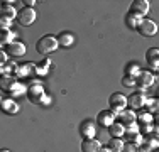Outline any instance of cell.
Returning <instances> with one entry per match:
<instances>
[{"mask_svg":"<svg viewBox=\"0 0 159 152\" xmlns=\"http://www.w3.org/2000/svg\"><path fill=\"white\" fill-rule=\"evenodd\" d=\"M16 76H10V74H7V76H2V81H0V85H2V90L3 91H7V90H10V86L12 85H16Z\"/></svg>","mask_w":159,"mask_h":152,"instance_id":"d4e9b609","label":"cell"},{"mask_svg":"<svg viewBox=\"0 0 159 152\" xmlns=\"http://www.w3.org/2000/svg\"><path fill=\"white\" fill-rule=\"evenodd\" d=\"M141 73H142V69H141V68H139L135 63L129 64V66H127V69H125V76H130V78H134V79L137 78V76L141 74Z\"/></svg>","mask_w":159,"mask_h":152,"instance_id":"484cf974","label":"cell"},{"mask_svg":"<svg viewBox=\"0 0 159 152\" xmlns=\"http://www.w3.org/2000/svg\"><path fill=\"white\" fill-rule=\"evenodd\" d=\"M58 47H59L58 37L51 36V34L43 36L39 41H37V44H36L37 52H39V54H43V56H48V54H51V52H54Z\"/></svg>","mask_w":159,"mask_h":152,"instance_id":"6da1fadb","label":"cell"},{"mask_svg":"<svg viewBox=\"0 0 159 152\" xmlns=\"http://www.w3.org/2000/svg\"><path fill=\"white\" fill-rule=\"evenodd\" d=\"M16 76H17V78H24V79H27V81H31V79H36V76H37L36 64H34V63L19 64V69H17Z\"/></svg>","mask_w":159,"mask_h":152,"instance_id":"8992f818","label":"cell"},{"mask_svg":"<svg viewBox=\"0 0 159 152\" xmlns=\"http://www.w3.org/2000/svg\"><path fill=\"white\" fill-rule=\"evenodd\" d=\"M152 123L159 125V113H156V115H154V122H152Z\"/></svg>","mask_w":159,"mask_h":152,"instance_id":"74e56055","label":"cell"},{"mask_svg":"<svg viewBox=\"0 0 159 152\" xmlns=\"http://www.w3.org/2000/svg\"><path fill=\"white\" fill-rule=\"evenodd\" d=\"M152 149H151V147H147L146 144H142V145H139V152H151Z\"/></svg>","mask_w":159,"mask_h":152,"instance_id":"836d02e7","label":"cell"},{"mask_svg":"<svg viewBox=\"0 0 159 152\" xmlns=\"http://www.w3.org/2000/svg\"><path fill=\"white\" fill-rule=\"evenodd\" d=\"M27 98L32 103H41V100L44 98L43 83L36 81V79H31V81L27 83Z\"/></svg>","mask_w":159,"mask_h":152,"instance_id":"7a4b0ae2","label":"cell"},{"mask_svg":"<svg viewBox=\"0 0 159 152\" xmlns=\"http://www.w3.org/2000/svg\"><path fill=\"white\" fill-rule=\"evenodd\" d=\"M154 81H156V76L151 73V71H142V73L135 78V86H139L141 90H147L154 85Z\"/></svg>","mask_w":159,"mask_h":152,"instance_id":"ba28073f","label":"cell"},{"mask_svg":"<svg viewBox=\"0 0 159 152\" xmlns=\"http://www.w3.org/2000/svg\"><path fill=\"white\" fill-rule=\"evenodd\" d=\"M146 61H147V66L151 69H159V49L157 47H151L147 49L146 52Z\"/></svg>","mask_w":159,"mask_h":152,"instance_id":"30bf717a","label":"cell"},{"mask_svg":"<svg viewBox=\"0 0 159 152\" xmlns=\"http://www.w3.org/2000/svg\"><path fill=\"white\" fill-rule=\"evenodd\" d=\"M7 59H9V58H7V52L2 49V51H0V63L5 64V63H7Z\"/></svg>","mask_w":159,"mask_h":152,"instance_id":"d6a6232c","label":"cell"},{"mask_svg":"<svg viewBox=\"0 0 159 152\" xmlns=\"http://www.w3.org/2000/svg\"><path fill=\"white\" fill-rule=\"evenodd\" d=\"M9 91V96L10 98H17V96H24V95H27V86L25 85H20V83H16V85L10 86Z\"/></svg>","mask_w":159,"mask_h":152,"instance_id":"44dd1931","label":"cell"},{"mask_svg":"<svg viewBox=\"0 0 159 152\" xmlns=\"http://www.w3.org/2000/svg\"><path fill=\"white\" fill-rule=\"evenodd\" d=\"M156 71H157V74H156V78L159 79V69H156Z\"/></svg>","mask_w":159,"mask_h":152,"instance_id":"ab89813d","label":"cell"},{"mask_svg":"<svg viewBox=\"0 0 159 152\" xmlns=\"http://www.w3.org/2000/svg\"><path fill=\"white\" fill-rule=\"evenodd\" d=\"M149 98L146 96L144 91H137V93H132L130 96H127V106L130 110H141L147 105Z\"/></svg>","mask_w":159,"mask_h":152,"instance_id":"277c9868","label":"cell"},{"mask_svg":"<svg viewBox=\"0 0 159 152\" xmlns=\"http://www.w3.org/2000/svg\"><path fill=\"white\" fill-rule=\"evenodd\" d=\"M0 152H10L9 149H2V150H0Z\"/></svg>","mask_w":159,"mask_h":152,"instance_id":"f35d334b","label":"cell"},{"mask_svg":"<svg viewBox=\"0 0 159 152\" xmlns=\"http://www.w3.org/2000/svg\"><path fill=\"white\" fill-rule=\"evenodd\" d=\"M14 37H16V34L12 30H0V44L2 46H10L14 42Z\"/></svg>","mask_w":159,"mask_h":152,"instance_id":"603a6c76","label":"cell"},{"mask_svg":"<svg viewBox=\"0 0 159 152\" xmlns=\"http://www.w3.org/2000/svg\"><path fill=\"white\" fill-rule=\"evenodd\" d=\"M157 96H159V90H157Z\"/></svg>","mask_w":159,"mask_h":152,"instance_id":"60d3db41","label":"cell"},{"mask_svg":"<svg viewBox=\"0 0 159 152\" xmlns=\"http://www.w3.org/2000/svg\"><path fill=\"white\" fill-rule=\"evenodd\" d=\"M122 152H139V147L135 145V144H132V142H129L124 145V150Z\"/></svg>","mask_w":159,"mask_h":152,"instance_id":"1f68e13d","label":"cell"},{"mask_svg":"<svg viewBox=\"0 0 159 152\" xmlns=\"http://www.w3.org/2000/svg\"><path fill=\"white\" fill-rule=\"evenodd\" d=\"M124 145L125 144L122 142V139H110V142H108V147H110L112 152H122Z\"/></svg>","mask_w":159,"mask_h":152,"instance_id":"83f0119b","label":"cell"},{"mask_svg":"<svg viewBox=\"0 0 159 152\" xmlns=\"http://www.w3.org/2000/svg\"><path fill=\"white\" fill-rule=\"evenodd\" d=\"M80 134H81L83 139H95L97 135V128H95V123L92 120H85L80 127Z\"/></svg>","mask_w":159,"mask_h":152,"instance_id":"8fae6325","label":"cell"},{"mask_svg":"<svg viewBox=\"0 0 159 152\" xmlns=\"http://www.w3.org/2000/svg\"><path fill=\"white\" fill-rule=\"evenodd\" d=\"M24 3H27V7H32L34 3H36V0H25Z\"/></svg>","mask_w":159,"mask_h":152,"instance_id":"8d00e7d4","label":"cell"},{"mask_svg":"<svg viewBox=\"0 0 159 152\" xmlns=\"http://www.w3.org/2000/svg\"><path fill=\"white\" fill-rule=\"evenodd\" d=\"M149 9H151V5L147 0H134L130 5V12H135V14L142 15V17H146L149 14Z\"/></svg>","mask_w":159,"mask_h":152,"instance_id":"7c38bea8","label":"cell"},{"mask_svg":"<svg viewBox=\"0 0 159 152\" xmlns=\"http://www.w3.org/2000/svg\"><path fill=\"white\" fill-rule=\"evenodd\" d=\"M146 112L152 113V115H156V113H159V98H149V100H147Z\"/></svg>","mask_w":159,"mask_h":152,"instance_id":"cb8c5ba5","label":"cell"},{"mask_svg":"<svg viewBox=\"0 0 159 152\" xmlns=\"http://www.w3.org/2000/svg\"><path fill=\"white\" fill-rule=\"evenodd\" d=\"M0 14H2V17H7L10 19V20H14V19H17L19 12L16 10V7L12 5V2H2V10H0Z\"/></svg>","mask_w":159,"mask_h":152,"instance_id":"9a60e30c","label":"cell"},{"mask_svg":"<svg viewBox=\"0 0 159 152\" xmlns=\"http://www.w3.org/2000/svg\"><path fill=\"white\" fill-rule=\"evenodd\" d=\"M49 68H51V59H44L43 63L36 64V69H37V74H46L49 71Z\"/></svg>","mask_w":159,"mask_h":152,"instance_id":"f1b7e54d","label":"cell"},{"mask_svg":"<svg viewBox=\"0 0 159 152\" xmlns=\"http://www.w3.org/2000/svg\"><path fill=\"white\" fill-rule=\"evenodd\" d=\"M137 120H139V125H151L154 122V115L149 112H144L141 115H137Z\"/></svg>","mask_w":159,"mask_h":152,"instance_id":"4316f807","label":"cell"},{"mask_svg":"<svg viewBox=\"0 0 159 152\" xmlns=\"http://www.w3.org/2000/svg\"><path fill=\"white\" fill-rule=\"evenodd\" d=\"M19 69V64L16 61H7L5 64L0 66V71H2V76H7V74H16Z\"/></svg>","mask_w":159,"mask_h":152,"instance_id":"7402d4cb","label":"cell"},{"mask_svg":"<svg viewBox=\"0 0 159 152\" xmlns=\"http://www.w3.org/2000/svg\"><path fill=\"white\" fill-rule=\"evenodd\" d=\"M139 30V34L144 37H152V36H156L157 34V24L154 20H151V19H144V20L141 22V25L137 27Z\"/></svg>","mask_w":159,"mask_h":152,"instance_id":"52a82bcc","label":"cell"},{"mask_svg":"<svg viewBox=\"0 0 159 152\" xmlns=\"http://www.w3.org/2000/svg\"><path fill=\"white\" fill-rule=\"evenodd\" d=\"M122 85L125 86V88H132V86H135V79L130 78V76H124V78H122Z\"/></svg>","mask_w":159,"mask_h":152,"instance_id":"4dcf8cb0","label":"cell"},{"mask_svg":"<svg viewBox=\"0 0 159 152\" xmlns=\"http://www.w3.org/2000/svg\"><path fill=\"white\" fill-rule=\"evenodd\" d=\"M108 105H110V110L115 115L122 113L124 110L127 108V96L122 93H113L110 98H108Z\"/></svg>","mask_w":159,"mask_h":152,"instance_id":"3957f363","label":"cell"},{"mask_svg":"<svg viewBox=\"0 0 159 152\" xmlns=\"http://www.w3.org/2000/svg\"><path fill=\"white\" fill-rule=\"evenodd\" d=\"M2 110H3V113L16 115V113H19V105L12 98H2Z\"/></svg>","mask_w":159,"mask_h":152,"instance_id":"2e32d148","label":"cell"},{"mask_svg":"<svg viewBox=\"0 0 159 152\" xmlns=\"http://www.w3.org/2000/svg\"><path fill=\"white\" fill-rule=\"evenodd\" d=\"M108 134H110L112 139H122L125 135V127H124L120 122H115L113 125L108 127Z\"/></svg>","mask_w":159,"mask_h":152,"instance_id":"d6986e66","label":"cell"},{"mask_svg":"<svg viewBox=\"0 0 159 152\" xmlns=\"http://www.w3.org/2000/svg\"><path fill=\"white\" fill-rule=\"evenodd\" d=\"M102 144L97 139H85L81 142V152H98Z\"/></svg>","mask_w":159,"mask_h":152,"instance_id":"ac0fdd59","label":"cell"},{"mask_svg":"<svg viewBox=\"0 0 159 152\" xmlns=\"http://www.w3.org/2000/svg\"><path fill=\"white\" fill-rule=\"evenodd\" d=\"M97 122H98V125L108 128L110 125L115 123V113H113L112 110H102V112L97 115Z\"/></svg>","mask_w":159,"mask_h":152,"instance_id":"9c48e42d","label":"cell"},{"mask_svg":"<svg viewBox=\"0 0 159 152\" xmlns=\"http://www.w3.org/2000/svg\"><path fill=\"white\" fill-rule=\"evenodd\" d=\"M36 19H37V14H36V10H34L32 7H24L17 15V22L20 25H24V27L32 25L34 22H36Z\"/></svg>","mask_w":159,"mask_h":152,"instance_id":"5b68a950","label":"cell"},{"mask_svg":"<svg viewBox=\"0 0 159 152\" xmlns=\"http://www.w3.org/2000/svg\"><path fill=\"white\" fill-rule=\"evenodd\" d=\"M25 51H27V47H25V44L20 42V41H14V42L9 46V54L14 56V58H20V56H24Z\"/></svg>","mask_w":159,"mask_h":152,"instance_id":"5bb4252c","label":"cell"},{"mask_svg":"<svg viewBox=\"0 0 159 152\" xmlns=\"http://www.w3.org/2000/svg\"><path fill=\"white\" fill-rule=\"evenodd\" d=\"M135 120H137V115H135L134 110H124L122 113H119V122L124 127H129V125L135 123Z\"/></svg>","mask_w":159,"mask_h":152,"instance_id":"4fadbf2b","label":"cell"},{"mask_svg":"<svg viewBox=\"0 0 159 152\" xmlns=\"http://www.w3.org/2000/svg\"><path fill=\"white\" fill-rule=\"evenodd\" d=\"M142 20H144L142 15H139L135 12H130V10H129V14L125 15V24H127V27H130V29H137Z\"/></svg>","mask_w":159,"mask_h":152,"instance_id":"e0dca14e","label":"cell"},{"mask_svg":"<svg viewBox=\"0 0 159 152\" xmlns=\"http://www.w3.org/2000/svg\"><path fill=\"white\" fill-rule=\"evenodd\" d=\"M98 152H112V150H110V147L107 145V147H100V150H98Z\"/></svg>","mask_w":159,"mask_h":152,"instance_id":"d590c367","label":"cell"},{"mask_svg":"<svg viewBox=\"0 0 159 152\" xmlns=\"http://www.w3.org/2000/svg\"><path fill=\"white\" fill-rule=\"evenodd\" d=\"M58 44L61 46V47H71V46L75 44V36L71 32H61L58 36Z\"/></svg>","mask_w":159,"mask_h":152,"instance_id":"ffe728a7","label":"cell"},{"mask_svg":"<svg viewBox=\"0 0 159 152\" xmlns=\"http://www.w3.org/2000/svg\"><path fill=\"white\" fill-rule=\"evenodd\" d=\"M10 25H12V20L7 17H0V29L2 30H10Z\"/></svg>","mask_w":159,"mask_h":152,"instance_id":"f546056e","label":"cell"},{"mask_svg":"<svg viewBox=\"0 0 159 152\" xmlns=\"http://www.w3.org/2000/svg\"><path fill=\"white\" fill-rule=\"evenodd\" d=\"M41 103H43V105H49V103H51V96H48V95H44V98L41 100Z\"/></svg>","mask_w":159,"mask_h":152,"instance_id":"e575fe53","label":"cell"}]
</instances>
